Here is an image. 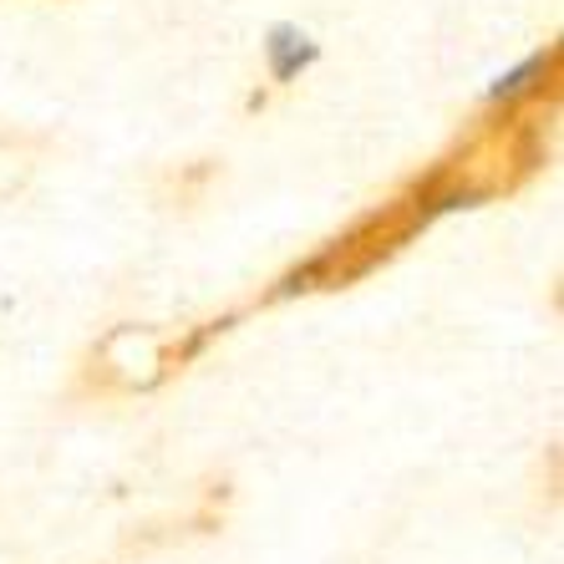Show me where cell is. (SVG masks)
<instances>
[{
    "instance_id": "cell-1",
    "label": "cell",
    "mask_w": 564,
    "mask_h": 564,
    "mask_svg": "<svg viewBox=\"0 0 564 564\" xmlns=\"http://www.w3.org/2000/svg\"><path fill=\"white\" fill-rule=\"evenodd\" d=\"M437 214H447V204L437 194L433 169L412 173L408 184H397L381 204L356 214L341 235H330L315 254H305L295 270H285L264 301L275 305V301H295V295H326V290H346L356 280H367L371 270H381L387 260L408 250Z\"/></svg>"
},
{
    "instance_id": "cell-2",
    "label": "cell",
    "mask_w": 564,
    "mask_h": 564,
    "mask_svg": "<svg viewBox=\"0 0 564 564\" xmlns=\"http://www.w3.org/2000/svg\"><path fill=\"white\" fill-rule=\"evenodd\" d=\"M163 341L169 330L158 326H118L82 361V392L97 397H138L169 387L163 381Z\"/></svg>"
},
{
    "instance_id": "cell-3",
    "label": "cell",
    "mask_w": 564,
    "mask_h": 564,
    "mask_svg": "<svg viewBox=\"0 0 564 564\" xmlns=\"http://www.w3.org/2000/svg\"><path fill=\"white\" fill-rule=\"evenodd\" d=\"M264 62H270V82H280V87H285V82L301 77V66L315 62V41L301 36V31L280 26L275 36H270V46H264Z\"/></svg>"
},
{
    "instance_id": "cell-4",
    "label": "cell",
    "mask_w": 564,
    "mask_h": 564,
    "mask_svg": "<svg viewBox=\"0 0 564 564\" xmlns=\"http://www.w3.org/2000/svg\"><path fill=\"white\" fill-rule=\"evenodd\" d=\"M36 173V143L31 138H0V198L21 194Z\"/></svg>"
},
{
    "instance_id": "cell-5",
    "label": "cell",
    "mask_w": 564,
    "mask_h": 564,
    "mask_svg": "<svg viewBox=\"0 0 564 564\" xmlns=\"http://www.w3.org/2000/svg\"><path fill=\"white\" fill-rule=\"evenodd\" d=\"M219 178V163H209V158H198V163H188V169H178L169 178V198L178 204V209H194L198 198H204V188Z\"/></svg>"
}]
</instances>
